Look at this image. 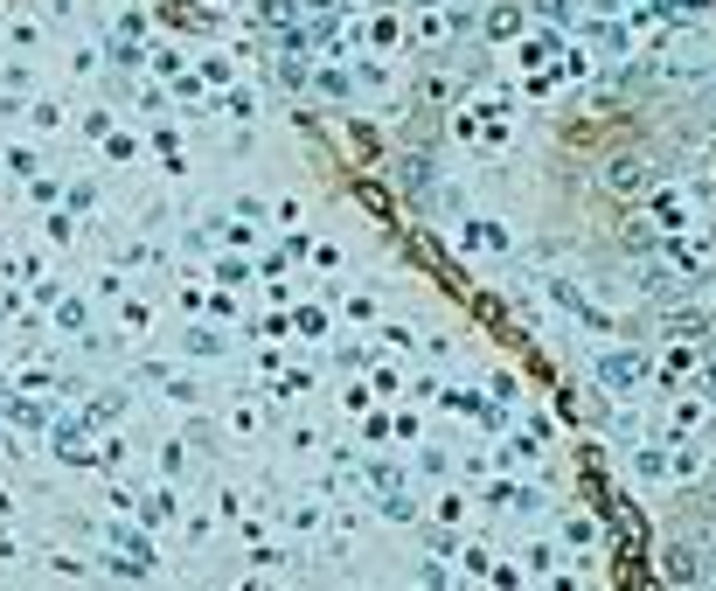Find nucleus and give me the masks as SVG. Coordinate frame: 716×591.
<instances>
[{
  "mask_svg": "<svg viewBox=\"0 0 716 591\" xmlns=\"http://www.w3.org/2000/svg\"><path fill=\"white\" fill-rule=\"evenodd\" d=\"M640 181H647V160H640L633 147H626V153H612V160H605V188H619V195H633Z\"/></svg>",
  "mask_w": 716,
  "mask_h": 591,
  "instance_id": "f257e3e1",
  "label": "nucleus"
},
{
  "mask_svg": "<svg viewBox=\"0 0 716 591\" xmlns=\"http://www.w3.org/2000/svg\"><path fill=\"white\" fill-rule=\"evenodd\" d=\"M710 112H716V84H710Z\"/></svg>",
  "mask_w": 716,
  "mask_h": 591,
  "instance_id": "f03ea898",
  "label": "nucleus"
}]
</instances>
